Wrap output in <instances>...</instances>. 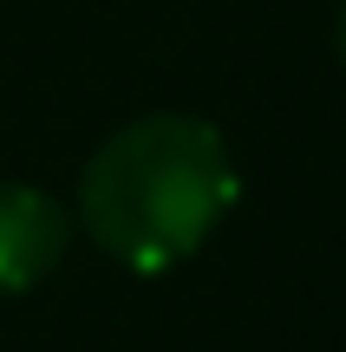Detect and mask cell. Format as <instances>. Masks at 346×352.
I'll return each instance as SVG.
<instances>
[{
	"label": "cell",
	"instance_id": "6da1fadb",
	"mask_svg": "<svg viewBox=\"0 0 346 352\" xmlns=\"http://www.w3.org/2000/svg\"><path fill=\"white\" fill-rule=\"evenodd\" d=\"M235 189V157L216 124L157 111L91 151L78 176V215L111 261L131 274H164L216 235Z\"/></svg>",
	"mask_w": 346,
	"mask_h": 352
},
{
	"label": "cell",
	"instance_id": "7a4b0ae2",
	"mask_svg": "<svg viewBox=\"0 0 346 352\" xmlns=\"http://www.w3.org/2000/svg\"><path fill=\"white\" fill-rule=\"evenodd\" d=\"M65 209L33 183H0V294H26L65 254Z\"/></svg>",
	"mask_w": 346,
	"mask_h": 352
},
{
	"label": "cell",
	"instance_id": "3957f363",
	"mask_svg": "<svg viewBox=\"0 0 346 352\" xmlns=\"http://www.w3.org/2000/svg\"><path fill=\"white\" fill-rule=\"evenodd\" d=\"M334 52H340V65H346V0H340V20H334Z\"/></svg>",
	"mask_w": 346,
	"mask_h": 352
}]
</instances>
